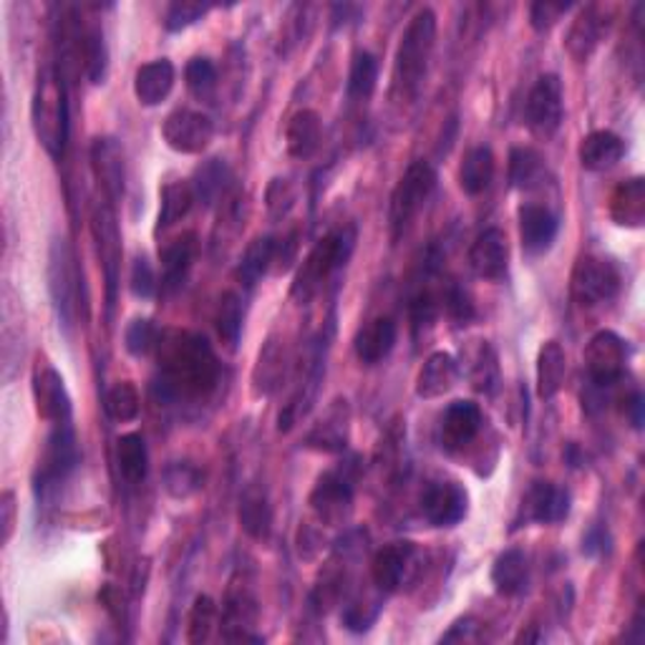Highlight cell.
Wrapping results in <instances>:
<instances>
[{
    "mask_svg": "<svg viewBox=\"0 0 645 645\" xmlns=\"http://www.w3.org/2000/svg\"><path fill=\"white\" fill-rule=\"evenodd\" d=\"M350 439V406L346 398H336L323 417L306 434V447L323 454H340Z\"/></svg>",
    "mask_w": 645,
    "mask_h": 645,
    "instance_id": "cell-16",
    "label": "cell"
},
{
    "mask_svg": "<svg viewBox=\"0 0 645 645\" xmlns=\"http://www.w3.org/2000/svg\"><path fill=\"white\" fill-rule=\"evenodd\" d=\"M210 3H199V0H177V3H172L166 8V15H164V26L166 30H172V34H179V30H185L189 26H195L197 21H202L207 13H210Z\"/></svg>",
    "mask_w": 645,
    "mask_h": 645,
    "instance_id": "cell-50",
    "label": "cell"
},
{
    "mask_svg": "<svg viewBox=\"0 0 645 645\" xmlns=\"http://www.w3.org/2000/svg\"><path fill=\"white\" fill-rule=\"evenodd\" d=\"M530 580V560L522 549H505L492 565V585L505 597L520 595Z\"/></svg>",
    "mask_w": 645,
    "mask_h": 645,
    "instance_id": "cell-30",
    "label": "cell"
},
{
    "mask_svg": "<svg viewBox=\"0 0 645 645\" xmlns=\"http://www.w3.org/2000/svg\"><path fill=\"white\" fill-rule=\"evenodd\" d=\"M436 44V13L432 8H421L406 26L401 44L394 59V94L398 99L409 101L417 97L421 82H424L429 61H432Z\"/></svg>",
    "mask_w": 645,
    "mask_h": 645,
    "instance_id": "cell-2",
    "label": "cell"
},
{
    "mask_svg": "<svg viewBox=\"0 0 645 645\" xmlns=\"http://www.w3.org/2000/svg\"><path fill=\"white\" fill-rule=\"evenodd\" d=\"M103 409H107V417L114 419V421H134L139 417V409H141V398L137 386L132 384V381H119L107 392V398H103Z\"/></svg>",
    "mask_w": 645,
    "mask_h": 645,
    "instance_id": "cell-45",
    "label": "cell"
},
{
    "mask_svg": "<svg viewBox=\"0 0 645 645\" xmlns=\"http://www.w3.org/2000/svg\"><path fill=\"white\" fill-rule=\"evenodd\" d=\"M350 13L358 15V13H361V11H358L356 5H348V3H344V5H333V21H336V23H333V26H336V28L346 26V23H348V15H350Z\"/></svg>",
    "mask_w": 645,
    "mask_h": 645,
    "instance_id": "cell-63",
    "label": "cell"
},
{
    "mask_svg": "<svg viewBox=\"0 0 645 645\" xmlns=\"http://www.w3.org/2000/svg\"><path fill=\"white\" fill-rule=\"evenodd\" d=\"M353 505V476L348 467L331 469L318 476L313 492H310V507L325 524H340Z\"/></svg>",
    "mask_w": 645,
    "mask_h": 645,
    "instance_id": "cell-12",
    "label": "cell"
},
{
    "mask_svg": "<svg viewBox=\"0 0 645 645\" xmlns=\"http://www.w3.org/2000/svg\"><path fill=\"white\" fill-rule=\"evenodd\" d=\"M34 388V401L38 417L49 424H63L71 421V396L63 384V376L49 363H38L30 379Z\"/></svg>",
    "mask_w": 645,
    "mask_h": 645,
    "instance_id": "cell-14",
    "label": "cell"
},
{
    "mask_svg": "<svg viewBox=\"0 0 645 645\" xmlns=\"http://www.w3.org/2000/svg\"><path fill=\"white\" fill-rule=\"evenodd\" d=\"M560 222L547 207L522 204L520 207V237L522 248L530 255H543L553 248Z\"/></svg>",
    "mask_w": 645,
    "mask_h": 645,
    "instance_id": "cell-25",
    "label": "cell"
},
{
    "mask_svg": "<svg viewBox=\"0 0 645 645\" xmlns=\"http://www.w3.org/2000/svg\"><path fill=\"white\" fill-rule=\"evenodd\" d=\"M469 495L459 482H436L421 497V514L434 528H454L467 517Z\"/></svg>",
    "mask_w": 645,
    "mask_h": 645,
    "instance_id": "cell-15",
    "label": "cell"
},
{
    "mask_svg": "<svg viewBox=\"0 0 645 645\" xmlns=\"http://www.w3.org/2000/svg\"><path fill=\"white\" fill-rule=\"evenodd\" d=\"M568 376V353L557 340H547L537 353V396L549 401L560 394Z\"/></svg>",
    "mask_w": 645,
    "mask_h": 645,
    "instance_id": "cell-32",
    "label": "cell"
},
{
    "mask_svg": "<svg viewBox=\"0 0 645 645\" xmlns=\"http://www.w3.org/2000/svg\"><path fill=\"white\" fill-rule=\"evenodd\" d=\"M495 179V154L489 147H474L467 151L459 170V185L469 197L482 195Z\"/></svg>",
    "mask_w": 645,
    "mask_h": 645,
    "instance_id": "cell-36",
    "label": "cell"
},
{
    "mask_svg": "<svg viewBox=\"0 0 645 645\" xmlns=\"http://www.w3.org/2000/svg\"><path fill=\"white\" fill-rule=\"evenodd\" d=\"M218 625V605L210 595H199L187 620V641L189 643H204L210 641L212 628Z\"/></svg>",
    "mask_w": 645,
    "mask_h": 645,
    "instance_id": "cell-48",
    "label": "cell"
},
{
    "mask_svg": "<svg viewBox=\"0 0 645 645\" xmlns=\"http://www.w3.org/2000/svg\"><path fill=\"white\" fill-rule=\"evenodd\" d=\"M187 89L195 94L197 99H207L218 89V69L210 59H193L185 69Z\"/></svg>",
    "mask_w": 645,
    "mask_h": 645,
    "instance_id": "cell-52",
    "label": "cell"
},
{
    "mask_svg": "<svg viewBox=\"0 0 645 645\" xmlns=\"http://www.w3.org/2000/svg\"><path fill=\"white\" fill-rule=\"evenodd\" d=\"M628 363V344L618 333L600 331L591 338L585 348V369L587 384L597 388H610L620 384Z\"/></svg>",
    "mask_w": 645,
    "mask_h": 645,
    "instance_id": "cell-11",
    "label": "cell"
},
{
    "mask_svg": "<svg viewBox=\"0 0 645 645\" xmlns=\"http://www.w3.org/2000/svg\"><path fill=\"white\" fill-rule=\"evenodd\" d=\"M159 340H162V333H159V328L149 318H137V321H132L129 328L124 331V346L137 358L149 356L151 350L159 346Z\"/></svg>",
    "mask_w": 645,
    "mask_h": 645,
    "instance_id": "cell-49",
    "label": "cell"
},
{
    "mask_svg": "<svg viewBox=\"0 0 645 645\" xmlns=\"http://www.w3.org/2000/svg\"><path fill=\"white\" fill-rule=\"evenodd\" d=\"M459 379V363L451 353H444V350H436L426 358V363L421 365L417 376V396L424 398V401H432V398H442L449 394L454 384Z\"/></svg>",
    "mask_w": 645,
    "mask_h": 645,
    "instance_id": "cell-26",
    "label": "cell"
},
{
    "mask_svg": "<svg viewBox=\"0 0 645 645\" xmlns=\"http://www.w3.org/2000/svg\"><path fill=\"white\" fill-rule=\"evenodd\" d=\"M15 514H18V507H15V495H13V492H3V497H0V524H3V545L11 543V537H13Z\"/></svg>",
    "mask_w": 645,
    "mask_h": 645,
    "instance_id": "cell-59",
    "label": "cell"
},
{
    "mask_svg": "<svg viewBox=\"0 0 645 645\" xmlns=\"http://www.w3.org/2000/svg\"><path fill=\"white\" fill-rule=\"evenodd\" d=\"M293 189L288 185V179H273V185L268 189V207L275 218H281L293 207Z\"/></svg>",
    "mask_w": 645,
    "mask_h": 645,
    "instance_id": "cell-57",
    "label": "cell"
},
{
    "mask_svg": "<svg viewBox=\"0 0 645 645\" xmlns=\"http://www.w3.org/2000/svg\"><path fill=\"white\" fill-rule=\"evenodd\" d=\"M162 137L179 154H202L214 137V124L202 111L179 109L164 119Z\"/></svg>",
    "mask_w": 645,
    "mask_h": 645,
    "instance_id": "cell-13",
    "label": "cell"
},
{
    "mask_svg": "<svg viewBox=\"0 0 645 645\" xmlns=\"http://www.w3.org/2000/svg\"><path fill=\"white\" fill-rule=\"evenodd\" d=\"M413 555H417V547L413 543H392L386 547H381L376 555H373L371 562V580L373 587L381 595H392L398 587L404 585L406 572H409Z\"/></svg>",
    "mask_w": 645,
    "mask_h": 645,
    "instance_id": "cell-20",
    "label": "cell"
},
{
    "mask_svg": "<svg viewBox=\"0 0 645 645\" xmlns=\"http://www.w3.org/2000/svg\"><path fill=\"white\" fill-rule=\"evenodd\" d=\"M610 21L608 11L603 5H587L580 11V15L572 21L568 30V38H565V49L575 61H587L595 53L597 46H600L603 36L608 34Z\"/></svg>",
    "mask_w": 645,
    "mask_h": 645,
    "instance_id": "cell-21",
    "label": "cell"
},
{
    "mask_svg": "<svg viewBox=\"0 0 645 645\" xmlns=\"http://www.w3.org/2000/svg\"><path fill=\"white\" fill-rule=\"evenodd\" d=\"M49 290L53 298V308L59 313V321L66 331H71L82 313V270H78L74 248L66 237H53L49 252Z\"/></svg>",
    "mask_w": 645,
    "mask_h": 645,
    "instance_id": "cell-5",
    "label": "cell"
},
{
    "mask_svg": "<svg viewBox=\"0 0 645 645\" xmlns=\"http://www.w3.org/2000/svg\"><path fill=\"white\" fill-rule=\"evenodd\" d=\"M484 417L474 401H454L444 411L439 426V442L447 451H461L482 432Z\"/></svg>",
    "mask_w": 645,
    "mask_h": 645,
    "instance_id": "cell-18",
    "label": "cell"
},
{
    "mask_svg": "<svg viewBox=\"0 0 645 645\" xmlns=\"http://www.w3.org/2000/svg\"><path fill=\"white\" fill-rule=\"evenodd\" d=\"M436 189V170L424 159L413 162L409 170L404 172V177L398 179V185L392 193V204H388V222H392L394 240H398L406 233V227L411 225L413 218L424 210L429 197Z\"/></svg>",
    "mask_w": 645,
    "mask_h": 645,
    "instance_id": "cell-7",
    "label": "cell"
},
{
    "mask_svg": "<svg viewBox=\"0 0 645 645\" xmlns=\"http://www.w3.org/2000/svg\"><path fill=\"white\" fill-rule=\"evenodd\" d=\"M625 409H628V417H631V421H633V426L643 429V396L633 394L625 401Z\"/></svg>",
    "mask_w": 645,
    "mask_h": 645,
    "instance_id": "cell-62",
    "label": "cell"
},
{
    "mask_svg": "<svg viewBox=\"0 0 645 645\" xmlns=\"http://www.w3.org/2000/svg\"><path fill=\"white\" fill-rule=\"evenodd\" d=\"M321 116H318L313 109H302L298 114H293L288 122V129H285V147H288L290 157L308 159L315 154L318 147H321Z\"/></svg>",
    "mask_w": 645,
    "mask_h": 645,
    "instance_id": "cell-31",
    "label": "cell"
},
{
    "mask_svg": "<svg viewBox=\"0 0 645 645\" xmlns=\"http://www.w3.org/2000/svg\"><path fill=\"white\" fill-rule=\"evenodd\" d=\"M91 170L97 177L103 199L111 204H116L124 195V151L119 147L116 139L99 137L91 145Z\"/></svg>",
    "mask_w": 645,
    "mask_h": 645,
    "instance_id": "cell-17",
    "label": "cell"
},
{
    "mask_svg": "<svg viewBox=\"0 0 645 645\" xmlns=\"http://www.w3.org/2000/svg\"><path fill=\"white\" fill-rule=\"evenodd\" d=\"M230 182H233V174H230V166L225 164V159H207L195 170L193 177V189H195V199L202 202L204 207H212L214 202H220L225 197Z\"/></svg>",
    "mask_w": 645,
    "mask_h": 645,
    "instance_id": "cell-34",
    "label": "cell"
},
{
    "mask_svg": "<svg viewBox=\"0 0 645 645\" xmlns=\"http://www.w3.org/2000/svg\"><path fill=\"white\" fill-rule=\"evenodd\" d=\"M610 218L620 227L638 230L645 222V179L631 177L620 182L610 197Z\"/></svg>",
    "mask_w": 645,
    "mask_h": 645,
    "instance_id": "cell-29",
    "label": "cell"
},
{
    "mask_svg": "<svg viewBox=\"0 0 645 645\" xmlns=\"http://www.w3.org/2000/svg\"><path fill=\"white\" fill-rule=\"evenodd\" d=\"M159 373L154 398L172 406L182 401H204L220 384V361L202 336L189 331L164 333L159 340Z\"/></svg>",
    "mask_w": 645,
    "mask_h": 645,
    "instance_id": "cell-1",
    "label": "cell"
},
{
    "mask_svg": "<svg viewBox=\"0 0 645 645\" xmlns=\"http://www.w3.org/2000/svg\"><path fill=\"white\" fill-rule=\"evenodd\" d=\"M283 376H285V350L277 340L270 338L265 348L260 350L258 365H255V373H252L255 394L258 396L275 394L283 384Z\"/></svg>",
    "mask_w": 645,
    "mask_h": 645,
    "instance_id": "cell-38",
    "label": "cell"
},
{
    "mask_svg": "<svg viewBox=\"0 0 645 645\" xmlns=\"http://www.w3.org/2000/svg\"><path fill=\"white\" fill-rule=\"evenodd\" d=\"M195 199V189L193 182L177 179L164 185L162 189V204H159V230H170L172 225H177L182 218H187V212L193 210Z\"/></svg>",
    "mask_w": 645,
    "mask_h": 645,
    "instance_id": "cell-40",
    "label": "cell"
},
{
    "mask_svg": "<svg viewBox=\"0 0 645 645\" xmlns=\"http://www.w3.org/2000/svg\"><path fill=\"white\" fill-rule=\"evenodd\" d=\"M570 514V492L553 482H535L522 499V520L532 524H557Z\"/></svg>",
    "mask_w": 645,
    "mask_h": 645,
    "instance_id": "cell-19",
    "label": "cell"
},
{
    "mask_svg": "<svg viewBox=\"0 0 645 645\" xmlns=\"http://www.w3.org/2000/svg\"><path fill=\"white\" fill-rule=\"evenodd\" d=\"M30 122H34L36 139L49 151V157L61 159L69 141V101L59 71L46 69L38 76L34 103H30Z\"/></svg>",
    "mask_w": 645,
    "mask_h": 645,
    "instance_id": "cell-3",
    "label": "cell"
},
{
    "mask_svg": "<svg viewBox=\"0 0 645 645\" xmlns=\"http://www.w3.org/2000/svg\"><path fill=\"white\" fill-rule=\"evenodd\" d=\"M214 328L222 344L230 350H235L243 336V298L237 293H225L220 298L218 310H214Z\"/></svg>",
    "mask_w": 645,
    "mask_h": 645,
    "instance_id": "cell-41",
    "label": "cell"
},
{
    "mask_svg": "<svg viewBox=\"0 0 645 645\" xmlns=\"http://www.w3.org/2000/svg\"><path fill=\"white\" fill-rule=\"evenodd\" d=\"M436 315H439V300L434 298V293H419L417 298L411 302V321H413V328H421V325H432L436 321Z\"/></svg>",
    "mask_w": 645,
    "mask_h": 645,
    "instance_id": "cell-56",
    "label": "cell"
},
{
    "mask_svg": "<svg viewBox=\"0 0 645 645\" xmlns=\"http://www.w3.org/2000/svg\"><path fill=\"white\" fill-rule=\"evenodd\" d=\"M565 116V91L560 76L545 74L537 78V84L532 86L528 103H524V122L528 129L535 134L537 139L549 141L560 132Z\"/></svg>",
    "mask_w": 645,
    "mask_h": 645,
    "instance_id": "cell-9",
    "label": "cell"
},
{
    "mask_svg": "<svg viewBox=\"0 0 645 645\" xmlns=\"http://www.w3.org/2000/svg\"><path fill=\"white\" fill-rule=\"evenodd\" d=\"M620 285H623V277L616 262L600 255H583L572 270L570 290L578 306L595 308L616 300Z\"/></svg>",
    "mask_w": 645,
    "mask_h": 645,
    "instance_id": "cell-8",
    "label": "cell"
},
{
    "mask_svg": "<svg viewBox=\"0 0 645 645\" xmlns=\"http://www.w3.org/2000/svg\"><path fill=\"white\" fill-rule=\"evenodd\" d=\"M91 235H94V243H97L103 275H107V300L111 310L114 308L116 288H119V268H122V233H119V225H116L114 204L107 202V199L94 207Z\"/></svg>",
    "mask_w": 645,
    "mask_h": 645,
    "instance_id": "cell-10",
    "label": "cell"
},
{
    "mask_svg": "<svg viewBox=\"0 0 645 645\" xmlns=\"http://www.w3.org/2000/svg\"><path fill=\"white\" fill-rule=\"evenodd\" d=\"M625 154V141L618 137L616 132L597 129L591 132L587 137L580 141L578 157L583 170L587 172H608L616 166Z\"/></svg>",
    "mask_w": 645,
    "mask_h": 645,
    "instance_id": "cell-27",
    "label": "cell"
},
{
    "mask_svg": "<svg viewBox=\"0 0 645 645\" xmlns=\"http://www.w3.org/2000/svg\"><path fill=\"white\" fill-rule=\"evenodd\" d=\"M608 547H610V537L603 528H593L583 539V553L591 555V557L608 553Z\"/></svg>",
    "mask_w": 645,
    "mask_h": 645,
    "instance_id": "cell-60",
    "label": "cell"
},
{
    "mask_svg": "<svg viewBox=\"0 0 645 645\" xmlns=\"http://www.w3.org/2000/svg\"><path fill=\"white\" fill-rule=\"evenodd\" d=\"M240 524L252 539H268L273 530V507L265 497V492L248 489L240 499Z\"/></svg>",
    "mask_w": 645,
    "mask_h": 645,
    "instance_id": "cell-39",
    "label": "cell"
},
{
    "mask_svg": "<svg viewBox=\"0 0 645 645\" xmlns=\"http://www.w3.org/2000/svg\"><path fill=\"white\" fill-rule=\"evenodd\" d=\"M469 268L482 281H501L509 268V248L507 237L501 230L492 227L476 237L472 250H469Z\"/></svg>",
    "mask_w": 645,
    "mask_h": 645,
    "instance_id": "cell-23",
    "label": "cell"
},
{
    "mask_svg": "<svg viewBox=\"0 0 645 645\" xmlns=\"http://www.w3.org/2000/svg\"><path fill=\"white\" fill-rule=\"evenodd\" d=\"M82 55H84V74L94 86L107 82L109 76V49L107 41H103L101 28H86L84 30V44H82Z\"/></svg>",
    "mask_w": 645,
    "mask_h": 645,
    "instance_id": "cell-43",
    "label": "cell"
},
{
    "mask_svg": "<svg viewBox=\"0 0 645 645\" xmlns=\"http://www.w3.org/2000/svg\"><path fill=\"white\" fill-rule=\"evenodd\" d=\"M480 623L474 618H461L451 625L449 633L442 635V643H472L480 641Z\"/></svg>",
    "mask_w": 645,
    "mask_h": 645,
    "instance_id": "cell-58",
    "label": "cell"
},
{
    "mask_svg": "<svg viewBox=\"0 0 645 645\" xmlns=\"http://www.w3.org/2000/svg\"><path fill=\"white\" fill-rule=\"evenodd\" d=\"M381 610L379 600H371V597H358V600H350L344 612H340V620L348 628L350 633H365L369 628L376 623Z\"/></svg>",
    "mask_w": 645,
    "mask_h": 645,
    "instance_id": "cell-51",
    "label": "cell"
},
{
    "mask_svg": "<svg viewBox=\"0 0 645 645\" xmlns=\"http://www.w3.org/2000/svg\"><path fill=\"white\" fill-rule=\"evenodd\" d=\"M346 580H348L346 562L331 560L328 565H325L321 575H318V583H315V591H313L315 610L325 612L331 608V605H336L346 593Z\"/></svg>",
    "mask_w": 645,
    "mask_h": 645,
    "instance_id": "cell-44",
    "label": "cell"
},
{
    "mask_svg": "<svg viewBox=\"0 0 645 645\" xmlns=\"http://www.w3.org/2000/svg\"><path fill=\"white\" fill-rule=\"evenodd\" d=\"M202 487L204 474L202 469L193 464V461H172V464L164 469V489L166 495L174 499L195 497Z\"/></svg>",
    "mask_w": 645,
    "mask_h": 645,
    "instance_id": "cell-42",
    "label": "cell"
},
{
    "mask_svg": "<svg viewBox=\"0 0 645 645\" xmlns=\"http://www.w3.org/2000/svg\"><path fill=\"white\" fill-rule=\"evenodd\" d=\"M174 78H177V71H174L172 61H149L134 76V97L139 99L141 107H157L172 94Z\"/></svg>",
    "mask_w": 645,
    "mask_h": 645,
    "instance_id": "cell-28",
    "label": "cell"
},
{
    "mask_svg": "<svg viewBox=\"0 0 645 645\" xmlns=\"http://www.w3.org/2000/svg\"><path fill=\"white\" fill-rule=\"evenodd\" d=\"M116 467L126 484H141L149 472V451L141 434H124L116 442Z\"/></svg>",
    "mask_w": 645,
    "mask_h": 645,
    "instance_id": "cell-37",
    "label": "cell"
},
{
    "mask_svg": "<svg viewBox=\"0 0 645 645\" xmlns=\"http://www.w3.org/2000/svg\"><path fill=\"white\" fill-rule=\"evenodd\" d=\"M379 82V61L373 53H358L353 63H350L348 74V97L353 101L371 99V94L376 91Z\"/></svg>",
    "mask_w": 645,
    "mask_h": 645,
    "instance_id": "cell-46",
    "label": "cell"
},
{
    "mask_svg": "<svg viewBox=\"0 0 645 645\" xmlns=\"http://www.w3.org/2000/svg\"><path fill=\"white\" fill-rule=\"evenodd\" d=\"M129 288H132V296L139 298V300H149V298L157 296L159 283H157L154 268L149 265L147 258H137V260H134L132 277H129Z\"/></svg>",
    "mask_w": 645,
    "mask_h": 645,
    "instance_id": "cell-53",
    "label": "cell"
},
{
    "mask_svg": "<svg viewBox=\"0 0 645 645\" xmlns=\"http://www.w3.org/2000/svg\"><path fill=\"white\" fill-rule=\"evenodd\" d=\"M298 250V230H293L290 237H285L283 245L277 243V250H275V260L277 262V270H288L290 262H293V255Z\"/></svg>",
    "mask_w": 645,
    "mask_h": 645,
    "instance_id": "cell-61",
    "label": "cell"
},
{
    "mask_svg": "<svg viewBox=\"0 0 645 645\" xmlns=\"http://www.w3.org/2000/svg\"><path fill=\"white\" fill-rule=\"evenodd\" d=\"M398 338V328L394 323V318L381 315L373 318L371 323H365L361 331L356 333L353 340V350L358 356V361L365 365H376L388 358Z\"/></svg>",
    "mask_w": 645,
    "mask_h": 645,
    "instance_id": "cell-24",
    "label": "cell"
},
{
    "mask_svg": "<svg viewBox=\"0 0 645 645\" xmlns=\"http://www.w3.org/2000/svg\"><path fill=\"white\" fill-rule=\"evenodd\" d=\"M570 3H549V0H539L530 8V23L535 30H549L565 13L570 11Z\"/></svg>",
    "mask_w": 645,
    "mask_h": 645,
    "instance_id": "cell-55",
    "label": "cell"
},
{
    "mask_svg": "<svg viewBox=\"0 0 645 645\" xmlns=\"http://www.w3.org/2000/svg\"><path fill=\"white\" fill-rule=\"evenodd\" d=\"M444 310L457 325H467L474 318V302L469 298V293L459 285H451V288L444 293Z\"/></svg>",
    "mask_w": 645,
    "mask_h": 645,
    "instance_id": "cell-54",
    "label": "cell"
},
{
    "mask_svg": "<svg viewBox=\"0 0 645 645\" xmlns=\"http://www.w3.org/2000/svg\"><path fill=\"white\" fill-rule=\"evenodd\" d=\"M469 379H472V386L480 394H492L499 384V363L497 353L487 340H480V348L472 356V369H469Z\"/></svg>",
    "mask_w": 645,
    "mask_h": 645,
    "instance_id": "cell-47",
    "label": "cell"
},
{
    "mask_svg": "<svg viewBox=\"0 0 645 645\" xmlns=\"http://www.w3.org/2000/svg\"><path fill=\"white\" fill-rule=\"evenodd\" d=\"M275 250H277V240L270 235L255 237L248 248H245L240 265H237V281H240L243 288L252 290L255 285L265 277L270 265L275 262Z\"/></svg>",
    "mask_w": 645,
    "mask_h": 645,
    "instance_id": "cell-33",
    "label": "cell"
},
{
    "mask_svg": "<svg viewBox=\"0 0 645 645\" xmlns=\"http://www.w3.org/2000/svg\"><path fill=\"white\" fill-rule=\"evenodd\" d=\"M197 252L199 240L195 233H182L159 250V258H162V290L166 296L185 288L189 270H193L197 260Z\"/></svg>",
    "mask_w": 645,
    "mask_h": 645,
    "instance_id": "cell-22",
    "label": "cell"
},
{
    "mask_svg": "<svg viewBox=\"0 0 645 645\" xmlns=\"http://www.w3.org/2000/svg\"><path fill=\"white\" fill-rule=\"evenodd\" d=\"M547 166L537 149L514 147L509 151V185L514 189H537L545 185Z\"/></svg>",
    "mask_w": 645,
    "mask_h": 645,
    "instance_id": "cell-35",
    "label": "cell"
},
{
    "mask_svg": "<svg viewBox=\"0 0 645 645\" xmlns=\"http://www.w3.org/2000/svg\"><path fill=\"white\" fill-rule=\"evenodd\" d=\"M356 248V227H340L336 233L325 235L321 243H315V248L308 252V258L302 260V265L293 283V298L298 302L313 300L325 283L346 265L350 252Z\"/></svg>",
    "mask_w": 645,
    "mask_h": 645,
    "instance_id": "cell-4",
    "label": "cell"
},
{
    "mask_svg": "<svg viewBox=\"0 0 645 645\" xmlns=\"http://www.w3.org/2000/svg\"><path fill=\"white\" fill-rule=\"evenodd\" d=\"M82 461V449L71 421L53 424V432L46 439V449L38 459L36 474H34V489L38 499H46L51 492L59 489V484L74 472Z\"/></svg>",
    "mask_w": 645,
    "mask_h": 645,
    "instance_id": "cell-6",
    "label": "cell"
}]
</instances>
